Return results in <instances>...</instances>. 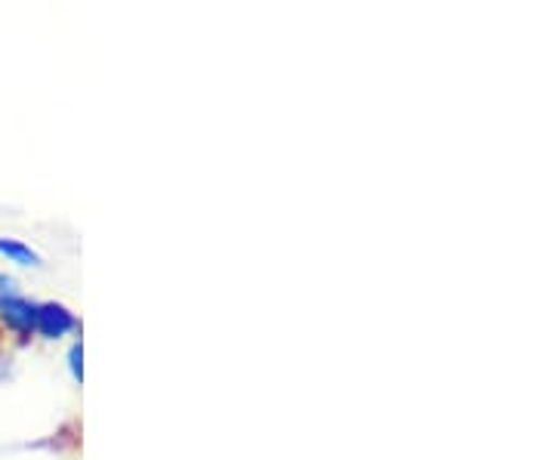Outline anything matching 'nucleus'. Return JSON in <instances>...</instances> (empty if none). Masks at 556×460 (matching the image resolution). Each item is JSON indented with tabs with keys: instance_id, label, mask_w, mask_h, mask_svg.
I'll list each match as a JSON object with an SVG mask.
<instances>
[{
	"instance_id": "obj_5",
	"label": "nucleus",
	"mask_w": 556,
	"mask_h": 460,
	"mask_svg": "<svg viewBox=\"0 0 556 460\" xmlns=\"http://www.w3.org/2000/svg\"><path fill=\"white\" fill-rule=\"evenodd\" d=\"M13 291H16V281L0 272V294H13Z\"/></svg>"
},
{
	"instance_id": "obj_2",
	"label": "nucleus",
	"mask_w": 556,
	"mask_h": 460,
	"mask_svg": "<svg viewBox=\"0 0 556 460\" xmlns=\"http://www.w3.org/2000/svg\"><path fill=\"white\" fill-rule=\"evenodd\" d=\"M35 312H38V303L25 301L20 291L13 294H0V321L20 334V337H28L35 331Z\"/></svg>"
},
{
	"instance_id": "obj_4",
	"label": "nucleus",
	"mask_w": 556,
	"mask_h": 460,
	"mask_svg": "<svg viewBox=\"0 0 556 460\" xmlns=\"http://www.w3.org/2000/svg\"><path fill=\"white\" fill-rule=\"evenodd\" d=\"M80 356H84V353H80V343H75V346H72V353H68V368H72V378H75L78 383L80 378H84V374H80Z\"/></svg>"
},
{
	"instance_id": "obj_1",
	"label": "nucleus",
	"mask_w": 556,
	"mask_h": 460,
	"mask_svg": "<svg viewBox=\"0 0 556 460\" xmlns=\"http://www.w3.org/2000/svg\"><path fill=\"white\" fill-rule=\"evenodd\" d=\"M75 328H78V319H75L62 303H38V312H35V331H38L43 341H60V337H68Z\"/></svg>"
},
{
	"instance_id": "obj_3",
	"label": "nucleus",
	"mask_w": 556,
	"mask_h": 460,
	"mask_svg": "<svg viewBox=\"0 0 556 460\" xmlns=\"http://www.w3.org/2000/svg\"><path fill=\"white\" fill-rule=\"evenodd\" d=\"M0 257L7 263H16V266H40V254L25 244L22 239H13V235H0Z\"/></svg>"
}]
</instances>
